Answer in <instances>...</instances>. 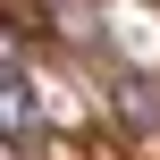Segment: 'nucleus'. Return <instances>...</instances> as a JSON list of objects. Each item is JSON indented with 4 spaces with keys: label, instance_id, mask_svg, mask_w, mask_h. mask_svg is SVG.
Masks as SVG:
<instances>
[{
    "label": "nucleus",
    "instance_id": "f257e3e1",
    "mask_svg": "<svg viewBox=\"0 0 160 160\" xmlns=\"http://www.w3.org/2000/svg\"><path fill=\"white\" fill-rule=\"evenodd\" d=\"M34 127H42L34 76H25V51H8V68H0V135L8 143H34Z\"/></svg>",
    "mask_w": 160,
    "mask_h": 160
},
{
    "label": "nucleus",
    "instance_id": "f03ea898",
    "mask_svg": "<svg viewBox=\"0 0 160 160\" xmlns=\"http://www.w3.org/2000/svg\"><path fill=\"white\" fill-rule=\"evenodd\" d=\"M110 110H118L135 135H152L160 127V84L143 76V68H110Z\"/></svg>",
    "mask_w": 160,
    "mask_h": 160
}]
</instances>
